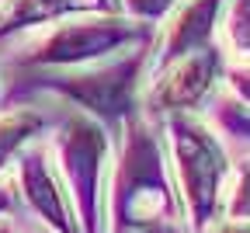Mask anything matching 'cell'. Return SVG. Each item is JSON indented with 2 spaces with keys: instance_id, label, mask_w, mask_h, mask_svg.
<instances>
[{
  "instance_id": "cell-1",
  "label": "cell",
  "mask_w": 250,
  "mask_h": 233,
  "mask_svg": "<svg viewBox=\"0 0 250 233\" xmlns=\"http://www.w3.org/2000/svg\"><path fill=\"white\" fill-rule=\"evenodd\" d=\"M146 42H149V24L139 18H125L118 11L73 14L52 21V28L21 56V63L49 66V70H73V66L101 63L108 56L129 52Z\"/></svg>"
},
{
  "instance_id": "cell-2",
  "label": "cell",
  "mask_w": 250,
  "mask_h": 233,
  "mask_svg": "<svg viewBox=\"0 0 250 233\" xmlns=\"http://www.w3.org/2000/svg\"><path fill=\"white\" fill-rule=\"evenodd\" d=\"M111 216L118 230H139L149 223H167L174 216V185L164 163V150L139 122L129 125V140L115 167Z\"/></svg>"
},
{
  "instance_id": "cell-3",
  "label": "cell",
  "mask_w": 250,
  "mask_h": 233,
  "mask_svg": "<svg viewBox=\"0 0 250 233\" xmlns=\"http://www.w3.org/2000/svg\"><path fill=\"white\" fill-rule=\"evenodd\" d=\"M167 140H170L174 171L181 181L184 212L191 216L195 230H205L212 226L219 206H223V185L229 178L226 146L205 122L191 118V112L167 115Z\"/></svg>"
},
{
  "instance_id": "cell-4",
  "label": "cell",
  "mask_w": 250,
  "mask_h": 233,
  "mask_svg": "<svg viewBox=\"0 0 250 233\" xmlns=\"http://www.w3.org/2000/svg\"><path fill=\"white\" fill-rule=\"evenodd\" d=\"M146 59H149V46H136L129 52L108 56L101 63L62 70L56 80H49V87L62 97H70L73 105H80L90 118L122 122L136 108L139 77L146 70Z\"/></svg>"
},
{
  "instance_id": "cell-5",
  "label": "cell",
  "mask_w": 250,
  "mask_h": 233,
  "mask_svg": "<svg viewBox=\"0 0 250 233\" xmlns=\"http://www.w3.org/2000/svg\"><path fill=\"white\" fill-rule=\"evenodd\" d=\"M59 171L80 212L83 233H104V174H108V140L98 118L73 115L59 129Z\"/></svg>"
},
{
  "instance_id": "cell-6",
  "label": "cell",
  "mask_w": 250,
  "mask_h": 233,
  "mask_svg": "<svg viewBox=\"0 0 250 233\" xmlns=\"http://www.w3.org/2000/svg\"><path fill=\"white\" fill-rule=\"evenodd\" d=\"M219 80H226V49L208 46L198 52L177 56L164 66H156L153 84L146 91V105L149 112H160V115L198 112Z\"/></svg>"
},
{
  "instance_id": "cell-7",
  "label": "cell",
  "mask_w": 250,
  "mask_h": 233,
  "mask_svg": "<svg viewBox=\"0 0 250 233\" xmlns=\"http://www.w3.org/2000/svg\"><path fill=\"white\" fill-rule=\"evenodd\" d=\"M18 181H21L24 202L31 206V212H35L49 230H56V233H83V226L77 223V206L70 198V188L56 174L45 146H31L28 153H21Z\"/></svg>"
},
{
  "instance_id": "cell-8",
  "label": "cell",
  "mask_w": 250,
  "mask_h": 233,
  "mask_svg": "<svg viewBox=\"0 0 250 233\" xmlns=\"http://www.w3.org/2000/svg\"><path fill=\"white\" fill-rule=\"evenodd\" d=\"M223 7H226V0H181V4L167 14V24L160 28V35H156L153 63L164 66V63L177 59V56L215 46Z\"/></svg>"
},
{
  "instance_id": "cell-9",
  "label": "cell",
  "mask_w": 250,
  "mask_h": 233,
  "mask_svg": "<svg viewBox=\"0 0 250 233\" xmlns=\"http://www.w3.org/2000/svg\"><path fill=\"white\" fill-rule=\"evenodd\" d=\"M4 18H0V35L31 24H52L73 14H98V11H118L108 0H4Z\"/></svg>"
},
{
  "instance_id": "cell-10",
  "label": "cell",
  "mask_w": 250,
  "mask_h": 233,
  "mask_svg": "<svg viewBox=\"0 0 250 233\" xmlns=\"http://www.w3.org/2000/svg\"><path fill=\"white\" fill-rule=\"evenodd\" d=\"M219 31H223V49H229V56H236L240 63H250V0H226Z\"/></svg>"
},
{
  "instance_id": "cell-11",
  "label": "cell",
  "mask_w": 250,
  "mask_h": 233,
  "mask_svg": "<svg viewBox=\"0 0 250 233\" xmlns=\"http://www.w3.org/2000/svg\"><path fill=\"white\" fill-rule=\"evenodd\" d=\"M42 129V115L39 112H28V108H18V112H4L0 115V171L4 163L35 136Z\"/></svg>"
},
{
  "instance_id": "cell-12",
  "label": "cell",
  "mask_w": 250,
  "mask_h": 233,
  "mask_svg": "<svg viewBox=\"0 0 250 233\" xmlns=\"http://www.w3.org/2000/svg\"><path fill=\"white\" fill-rule=\"evenodd\" d=\"M181 4V0H125V11H129V18H139V21H160L167 18L174 7Z\"/></svg>"
},
{
  "instance_id": "cell-13",
  "label": "cell",
  "mask_w": 250,
  "mask_h": 233,
  "mask_svg": "<svg viewBox=\"0 0 250 233\" xmlns=\"http://www.w3.org/2000/svg\"><path fill=\"white\" fill-rule=\"evenodd\" d=\"M226 212L233 219H250V160H243V167H240V178H236V188H233Z\"/></svg>"
},
{
  "instance_id": "cell-14",
  "label": "cell",
  "mask_w": 250,
  "mask_h": 233,
  "mask_svg": "<svg viewBox=\"0 0 250 233\" xmlns=\"http://www.w3.org/2000/svg\"><path fill=\"white\" fill-rule=\"evenodd\" d=\"M226 80H229L233 94L240 97V105L250 108V63H233V66H226Z\"/></svg>"
},
{
  "instance_id": "cell-15",
  "label": "cell",
  "mask_w": 250,
  "mask_h": 233,
  "mask_svg": "<svg viewBox=\"0 0 250 233\" xmlns=\"http://www.w3.org/2000/svg\"><path fill=\"white\" fill-rule=\"evenodd\" d=\"M205 233H250V219H226V223H215V226H205Z\"/></svg>"
},
{
  "instance_id": "cell-16",
  "label": "cell",
  "mask_w": 250,
  "mask_h": 233,
  "mask_svg": "<svg viewBox=\"0 0 250 233\" xmlns=\"http://www.w3.org/2000/svg\"><path fill=\"white\" fill-rule=\"evenodd\" d=\"M136 233H181V230L174 226V219H167V223H149V226H139Z\"/></svg>"
},
{
  "instance_id": "cell-17",
  "label": "cell",
  "mask_w": 250,
  "mask_h": 233,
  "mask_svg": "<svg viewBox=\"0 0 250 233\" xmlns=\"http://www.w3.org/2000/svg\"><path fill=\"white\" fill-rule=\"evenodd\" d=\"M229 125H236V129H250V115H247V112H236V115H229Z\"/></svg>"
},
{
  "instance_id": "cell-18",
  "label": "cell",
  "mask_w": 250,
  "mask_h": 233,
  "mask_svg": "<svg viewBox=\"0 0 250 233\" xmlns=\"http://www.w3.org/2000/svg\"><path fill=\"white\" fill-rule=\"evenodd\" d=\"M7 206H11V191H7V188H0V212H4Z\"/></svg>"
},
{
  "instance_id": "cell-19",
  "label": "cell",
  "mask_w": 250,
  "mask_h": 233,
  "mask_svg": "<svg viewBox=\"0 0 250 233\" xmlns=\"http://www.w3.org/2000/svg\"><path fill=\"white\" fill-rule=\"evenodd\" d=\"M0 233H14V230H11V226H0Z\"/></svg>"
}]
</instances>
